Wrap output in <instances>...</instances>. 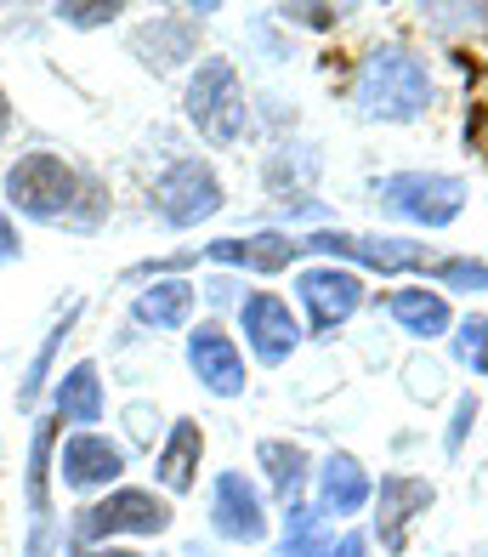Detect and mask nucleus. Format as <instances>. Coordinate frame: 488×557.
Masks as SVG:
<instances>
[{"label":"nucleus","mask_w":488,"mask_h":557,"mask_svg":"<svg viewBox=\"0 0 488 557\" xmlns=\"http://www.w3.org/2000/svg\"><path fill=\"white\" fill-rule=\"evenodd\" d=\"M211 529L222 541H239V546H255L267 541V506L255 495V484L245 472H222L216 490H211Z\"/></svg>","instance_id":"obj_11"},{"label":"nucleus","mask_w":488,"mask_h":557,"mask_svg":"<svg viewBox=\"0 0 488 557\" xmlns=\"http://www.w3.org/2000/svg\"><path fill=\"white\" fill-rule=\"evenodd\" d=\"M431 490L426 478H409V472H392V478H380V490H375V535L387 552H403L409 546V523H415L426 506H431Z\"/></svg>","instance_id":"obj_12"},{"label":"nucleus","mask_w":488,"mask_h":557,"mask_svg":"<svg viewBox=\"0 0 488 557\" xmlns=\"http://www.w3.org/2000/svg\"><path fill=\"white\" fill-rule=\"evenodd\" d=\"M477 421V398H460V410H454V433H449V449H460V438H466V426Z\"/></svg>","instance_id":"obj_30"},{"label":"nucleus","mask_w":488,"mask_h":557,"mask_svg":"<svg viewBox=\"0 0 488 557\" xmlns=\"http://www.w3.org/2000/svg\"><path fill=\"white\" fill-rule=\"evenodd\" d=\"M296 296H301V308L313 313V331L329 336V331H341V324L364 308V278H358L352 268H336V262L301 268L296 273Z\"/></svg>","instance_id":"obj_8"},{"label":"nucleus","mask_w":488,"mask_h":557,"mask_svg":"<svg viewBox=\"0 0 488 557\" xmlns=\"http://www.w3.org/2000/svg\"><path fill=\"white\" fill-rule=\"evenodd\" d=\"M199 455H204L199 421H171V438H165V449H160V461H153V472H160V484H165L171 495H188V490H193Z\"/></svg>","instance_id":"obj_19"},{"label":"nucleus","mask_w":488,"mask_h":557,"mask_svg":"<svg viewBox=\"0 0 488 557\" xmlns=\"http://www.w3.org/2000/svg\"><path fill=\"white\" fill-rule=\"evenodd\" d=\"M431 278H443V285H454V290H488V262L438 257V262H431Z\"/></svg>","instance_id":"obj_26"},{"label":"nucleus","mask_w":488,"mask_h":557,"mask_svg":"<svg viewBox=\"0 0 488 557\" xmlns=\"http://www.w3.org/2000/svg\"><path fill=\"white\" fill-rule=\"evenodd\" d=\"M188 370L199 375L204 393L216 398H239L245 393V352L239 342L222 331V324H199V331H188Z\"/></svg>","instance_id":"obj_10"},{"label":"nucleus","mask_w":488,"mask_h":557,"mask_svg":"<svg viewBox=\"0 0 488 557\" xmlns=\"http://www.w3.org/2000/svg\"><path fill=\"white\" fill-rule=\"evenodd\" d=\"M188 120L204 143H239L245 125H250V109H245V86H239V69L227 58H204L188 81Z\"/></svg>","instance_id":"obj_3"},{"label":"nucleus","mask_w":488,"mask_h":557,"mask_svg":"<svg viewBox=\"0 0 488 557\" xmlns=\"http://www.w3.org/2000/svg\"><path fill=\"white\" fill-rule=\"evenodd\" d=\"M301 257H329V262H358L375 273H431V250L415 239H375V234H306Z\"/></svg>","instance_id":"obj_6"},{"label":"nucleus","mask_w":488,"mask_h":557,"mask_svg":"<svg viewBox=\"0 0 488 557\" xmlns=\"http://www.w3.org/2000/svg\"><path fill=\"white\" fill-rule=\"evenodd\" d=\"M58 416H46L35 426V444H29V518H35V535H29V557H46V535H51V449H58Z\"/></svg>","instance_id":"obj_17"},{"label":"nucleus","mask_w":488,"mask_h":557,"mask_svg":"<svg viewBox=\"0 0 488 557\" xmlns=\"http://www.w3.org/2000/svg\"><path fill=\"white\" fill-rule=\"evenodd\" d=\"M80 324V301L51 324L46 331V342H40V352H35V364H29V375H23V387H17V410H35V398H40V387H46V370H51V359H58V347H63V336Z\"/></svg>","instance_id":"obj_23"},{"label":"nucleus","mask_w":488,"mask_h":557,"mask_svg":"<svg viewBox=\"0 0 488 557\" xmlns=\"http://www.w3.org/2000/svg\"><path fill=\"white\" fill-rule=\"evenodd\" d=\"M23 245H17V227L7 222V211H0V262H17Z\"/></svg>","instance_id":"obj_31"},{"label":"nucleus","mask_w":488,"mask_h":557,"mask_svg":"<svg viewBox=\"0 0 488 557\" xmlns=\"http://www.w3.org/2000/svg\"><path fill=\"white\" fill-rule=\"evenodd\" d=\"M329 552H336V541L318 535V512L290 506V518H285V546H278V557H329Z\"/></svg>","instance_id":"obj_24"},{"label":"nucleus","mask_w":488,"mask_h":557,"mask_svg":"<svg viewBox=\"0 0 488 557\" xmlns=\"http://www.w3.org/2000/svg\"><path fill=\"white\" fill-rule=\"evenodd\" d=\"M426 17L438 23V29H449V23H483V17H488V7H431Z\"/></svg>","instance_id":"obj_29"},{"label":"nucleus","mask_w":488,"mask_h":557,"mask_svg":"<svg viewBox=\"0 0 488 557\" xmlns=\"http://www.w3.org/2000/svg\"><path fill=\"white\" fill-rule=\"evenodd\" d=\"M375 199H380V211H392L403 222L449 227L466 211V183L449 171H398V176H380L375 183Z\"/></svg>","instance_id":"obj_4"},{"label":"nucleus","mask_w":488,"mask_h":557,"mask_svg":"<svg viewBox=\"0 0 488 557\" xmlns=\"http://www.w3.org/2000/svg\"><path fill=\"white\" fill-rule=\"evenodd\" d=\"M132 319L148 331H183L193 319V285L188 278H153V285L132 301Z\"/></svg>","instance_id":"obj_18"},{"label":"nucleus","mask_w":488,"mask_h":557,"mask_svg":"<svg viewBox=\"0 0 488 557\" xmlns=\"http://www.w3.org/2000/svg\"><path fill=\"white\" fill-rule=\"evenodd\" d=\"M239 324H245V342H250V352H255L262 364H285L290 352H296V342H301V324H296V313H290V301L273 296V290L245 296Z\"/></svg>","instance_id":"obj_9"},{"label":"nucleus","mask_w":488,"mask_h":557,"mask_svg":"<svg viewBox=\"0 0 488 557\" xmlns=\"http://www.w3.org/2000/svg\"><path fill=\"white\" fill-rule=\"evenodd\" d=\"M171 529V500H160L153 490H114L97 506H86L74 518V546H114V535H165Z\"/></svg>","instance_id":"obj_5"},{"label":"nucleus","mask_w":488,"mask_h":557,"mask_svg":"<svg viewBox=\"0 0 488 557\" xmlns=\"http://www.w3.org/2000/svg\"><path fill=\"white\" fill-rule=\"evenodd\" d=\"M7 132H12V97L0 91V143H7Z\"/></svg>","instance_id":"obj_34"},{"label":"nucleus","mask_w":488,"mask_h":557,"mask_svg":"<svg viewBox=\"0 0 488 557\" xmlns=\"http://www.w3.org/2000/svg\"><path fill=\"white\" fill-rule=\"evenodd\" d=\"M120 12H125L120 0H109V7H74V0H63V7L51 12V17H63L68 29H102V23H114Z\"/></svg>","instance_id":"obj_27"},{"label":"nucleus","mask_w":488,"mask_h":557,"mask_svg":"<svg viewBox=\"0 0 488 557\" xmlns=\"http://www.w3.org/2000/svg\"><path fill=\"white\" fill-rule=\"evenodd\" d=\"M454 359H460V364H472L477 375H488V313H472L466 324H460Z\"/></svg>","instance_id":"obj_25"},{"label":"nucleus","mask_w":488,"mask_h":557,"mask_svg":"<svg viewBox=\"0 0 488 557\" xmlns=\"http://www.w3.org/2000/svg\"><path fill=\"white\" fill-rule=\"evenodd\" d=\"M329 557H370V541H364V535H347V541H341L336 552H329Z\"/></svg>","instance_id":"obj_32"},{"label":"nucleus","mask_w":488,"mask_h":557,"mask_svg":"<svg viewBox=\"0 0 488 557\" xmlns=\"http://www.w3.org/2000/svg\"><path fill=\"white\" fill-rule=\"evenodd\" d=\"M387 313L403 324L409 336H443L449 331V301L438 290H392L387 296Z\"/></svg>","instance_id":"obj_21"},{"label":"nucleus","mask_w":488,"mask_h":557,"mask_svg":"<svg viewBox=\"0 0 488 557\" xmlns=\"http://www.w3.org/2000/svg\"><path fill=\"white\" fill-rule=\"evenodd\" d=\"M132 52H137L153 74H171V69L193 63V52H199V23H193V12L153 17L148 29H137V35H132Z\"/></svg>","instance_id":"obj_14"},{"label":"nucleus","mask_w":488,"mask_h":557,"mask_svg":"<svg viewBox=\"0 0 488 557\" xmlns=\"http://www.w3.org/2000/svg\"><path fill=\"white\" fill-rule=\"evenodd\" d=\"M358 114L364 120H387V125H409L431 109V74L415 52L403 46H380L358 74Z\"/></svg>","instance_id":"obj_2"},{"label":"nucleus","mask_w":488,"mask_h":557,"mask_svg":"<svg viewBox=\"0 0 488 557\" xmlns=\"http://www.w3.org/2000/svg\"><path fill=\"white\" fill-rule=\"evenodd\" d=\"M80 199H97V183L74 171L63 154H51V148H35L7 171V206L29 222H86Z\"/></svg>","instance_id":"obj_1"},{"label":"nucleus","mask_w":488,"mask_h":557,"mask_svg":"<svg viewBox=\"0 0 488 557\" xmlns=\"http://www.w3.org/2000/svg\"><path fill=\"white\" fill-rule=\"evenodd\" d=\"M370 500H375V484H370L364 461L347 455V449L324 455V467H318V518H352V512H364Z\"/></svg>","instance_id":"obj_15"},{"label":"nucleus","mask_w":488,"mask_h":557,"mask_svg":"<svg viewBox=\"0 0 488 557\" xmlns=\"http://www.w3.org/2000/svg\"><path fill=\"white\" fill-rule=\"evenodd\" d=\"M211 262H227V268H250V273H285L296 257H301V239L290 234H250V239H216L204 245Z\"/></svg>","instance_id":"obj_16"},{"label":"nucleus","mask_w":488,"mask_h":557,"mask_svg":"<svg viewBox=\"0 0 488 557\" xmlns=\"http://www.w3.org/2000/svg\"><path fill=\"white\" fill-rule=\"evenodd\" d=\"M255 461H262V472H267V484L278 490V500L296 506V495L306 484V449L301 444H285V438H267L262 449H255Z\"/></svg>","instance_id":"obj_22"},{"label":"nucleus","mask_w":488,"mask_h":557,"mask_svg":"<svg viewBox=\"0 0 488 557\" xmlns=\"http://www.w3.org/2000/svg\"><path fill=\"white\" fill-rule=\"evenodd\" d=\"M222 211V183L204 160H171L153 183V216L165 227H199Z\"/></svg>","instance_id":"obj_7"},{"label":"nucleus","mask_w":488,"mask_h":557,"mask_svg":"<svg viewBox=\"0 0 488 557\" xmlns=\"http://www.w3.org/2000/svg\"><path fill=\"white\" fill-rule=\"evenodd\" d=\"M74 557H142V552H125V546H74Z\"/></svg>","instance_id":"obj_33"},{"label":"nucleus","mask_w":488,"mask_h":557,"mask_svg":"<svg viewBox=\"0 0 488 557\" xmlns=\"http://www.w3.org/2000/svg\"><path fill=\"white\" fill-rule=\"evenodd\" d=\"M120 472H125V449L109 444L102 433H74L63 444V455H58V478L68 490H80V495L120 484Z\"/></svg>","instance_id":"obj_13"},{"label":"nucleus","mask_w":488,"mask_h":557,"mask_svg":"<svg viewBox=\"0 0 488 557\" xmlns=\"http://www.w3.org/2000/svg\"><path fill=\"white\" fill-rule=\"evenodd\" d=\"M285 23H306V29H329V23H341L347 12L341 7H278Z\"/></svg>","instance_id":"obj_28"},{"label":"nucleus","mask_w":488,"mask_h":557,"mask_svg":"<svg viewBox=\"0 0 488 557\" xmlns=\"http://www.w3.org/2000/svg\"><path fill=\"white\" fill-rule=\"evenodd\" d=\"M51 416L74 421V426H97L102 421V382H97V364L91 359H80L58 382V393H51Z\"/></svg>","instance_id":"obj_20"}]
</instances>
